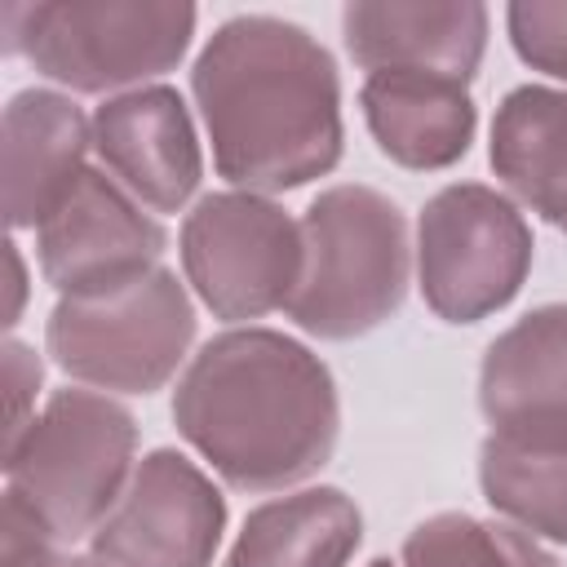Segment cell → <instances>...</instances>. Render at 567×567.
<instances>
[{
  "label": "cell",
  "mask_w": 567,
  "mask_h": 567,
  "mask_svg": "<svg viewBox=\"0 0 567 567\" xmlns=\"http://www.w3.org/2000/svg\"><path fill=\"white\" fill-rule=\"evenodd\" d=\"M190 93L213 142V168L235 190H297L332 173L346 151L341 71L288 18H226L190 66Z\"/></svg>",
  "instance_id": "obj_1"
},
{
  "label": "cell",
  "mask_w": 567,
  "mask_h": 567,
  "mask_svg": "<svg viewBox=\"0 0 567 567\" xmlns=\"http://www.w3.org/2000/svg\"><path fill=\"white\" fill-rule=\"evenodd\" d=\"M177 434L239 492H284L332 461L341 399L328 363L275 328H230L173 390Z\"/></svg>",
  "instance_id": "obj_2"
},
{
  "label": "cell",
  "mask_w": 567,
  "mask_h": 567,
  "mask_svg": "<svg viewBox=\"0 0 567 567\" xmlns=\"http://www.w3.org/2000/svg\"><path fill=\"white\" fill-rule=\"evenodd\" d=\"M301 284L288 319L323 341H350L381 328L408 297L412 244L403 208L377 186L341 182L301 213Z\"/></svg>",
  "instance_id": "obj_3"
},
{
  "label": "cell",
  "mask_w": 567,
  "mask_h": 567,
  "mask_svg": "<svg viewBox=\"0 0 567 567\" xmlns=\"http://www.w3.org/2000/svg\"><path fill=\"white\" fill-rule=\"evenodd\" d=\"M199 9L182 0H40L0 4L4 53H22L71 93H133L173 71Z\"/></svg>",
  "instance_id": "obj_4"
},
{
  "label": "cell",
  "mask_w": 567,
  "mask_h": 567,
  "mask_svg": "<svg viewBox=\"0 0 567 567\" xmlns=\"http://www.w3.org/2000/svg\"><path fill=\"white\" fill-rule=\"evenodd\" d=\"M133 470V412L89 385L53 390L35 421L4 443V492L22 496L62 545H75L102 527Z\"/></svg>",
  "instance_id": "obj_5"
},
{
  "label": "cell",
  "mask_w": 567,
  "mask_h": 567,
  "mask_svg": "<svg viewBox=\"0 0 567 567\" xmlns=\"http://www.w3.org/2000/svg\"><path fill=\"white\" fill-rule=\"evenodd\" d=\"M195 341V301L186 284L155 266L133 284L93 297H58L44 323L49 359L102 394L164 390Z\"/></svg>",
  "instance_id": "obj_6"
},
{
  "label": "cell",
  "mask_w": 567,
  "mask_h": 567,
  "mask_svg": "<svg viewBox=\"0 0 567 567\" xmlns=\"http://www.w3.org/2000/svg\"><path fill=\"white\" fill-rule=\"evenodd\" d=\"M532 270V226L518 204L483 182H452L416 221V284L447 323L505 310Z\"/></svg>",
  "instance_id": "obj_7"
},
{
  "label": "cell",
  "mask_w": 567,
  "mask_h": 567,
  "mask_svg": "<svg viewBox=\"0 0 567 567\" xmlns=\"http://www.w3.org/2000/svg\"><path fill=\"white\" fill-rule=\"evenodd\" d=\"M182 275L226 323L288 310L301 284V221L270 195L213 190L182 221Z\"/></svg>",
  "instance_id": "obj_8"
},
{
  "label": "cell",
  "mask_w": 567,
  "mask_h": 567,
  "mask_svg": "<svg viewBox=\"0 0 567 567\" xmlns=\"http://www.w3.org/2000/svg\"><path fill=\"white\" fill-rule=\"evenodd\" d=\"M226 532V496L182 452L155 447L137 461L120 505L89 536L111 567H213Z\"/></svg>",
  "instance_id": "obj_9"
},
{
  "label": "cell",
  "mask_w": 567,
  "mask_h": 567,
  "mask_svg": "<svg viewBox=\"0 0 567 567\" xmlns=\"http://www.w3.org/2000/svg\"><path fill=\"white\" fill-rule=\"evenodd\" d=\"M168 230L106 168H89L75 190L35 226V261L58 297H93L155 270Z\"/></svg>",
  "instance_id": "obj_10"
},
{
  "label": "cell",
  "mask_w": 567,
  "mask_h": 567,
  "mask_svg": "<svg viewBox=\"0 0 567 567\" xmlns=\"http://www.w3.org/2000/svg\"><path fill=\"white\" fill-rule=\"evenodd\" d=\"M93 151L102 168L151 213H182L204 177L195 120L168 84L106 97L93 111Z\"/></svg>",
  "instance_id": "obj_11"
},
{
  "label": "cell",
  "mask_w": 567,
  "mask_h": 567,
  "mask_svg": "<svg viewBox=\"0 0 567 567\" xmlns=\"http://www.w3.org/2000/svg\"><path fill=\"white\" fill-rule=\"evenodd\" d=\"M478 408L501 439L567 447V301L527 310L487 346Z\"/></svg>",
  "instance_id": "obj_12"
},
{
  "label": "cell",
  "mask_w": 567,
  "mask_h": 567,
  "mask_svg": "<svg viewBox=\"0 0 567 567\" xmlns=\"http://www.w3.org/2000/svg\"><path fill=\"white\" fill-rule=\"evenodd\" d=\"M341 35L368 75L425 71L470 84L487 53V9L478 0H350Z\"/></svg>",
  "instance_id": "obj_13"
},
{
  "label": "cell",
  "mask_w": 567,
  "mask_h": 567,
  "mask_svg": "<svg viewBox=\"0 0 567 567\" xmlns=\"http://www.w3.org/2000/svg\"><path fill=\"white\" fill-rule=\"evenodd\" d=\"M93 115L71 93L22 89L4 106V217L13 230H35L89 173Z\"/></svg>",
  "instance_id": "obj_14"
},
{
  "label": "cell",
  "mask_w": 567,
  "mask_h": 567,
  "mask_svg": "<svg viewBox=\"0 0 567 567\" xmlns=\"http://www.w3.org/2000/svg\"><path fill=\"white\" fill-rule=\"evenodd\" d=\"M372 142L403 168L430 173L456 164L478 128L470 84L425 71H377L359 89Z\"/></svg>",
  "instance_id": "obj_15"
},
{
  "label": "cell",
  "mask_w": 567,
  "mask_h": 567,
  "mask_svg": "<svg viewBox=\"0 0 567 567\" xmlns=\"http://www.w3.org/2000/svg\"><path fill=\"white\" fill-rule=\"evenodd\" d=\"M487 159L518 204L567 235V89H509L492 120Z\"/></svg>",
  "instance_id": "obj_16"
},
{
  "label": "cell",
  "mask_w": 567,
  "mask_h": 567,
  "mask_svg": "<svg viewBox=\"0 0 567 567\" xmlns=\"http://www.w3.org/2000/svg\"><path fill=\"white\" fill-rule=\"evenodd\" d=\"M363 514L341 487H297L248 509L221 567H346Z\"/></svg>",
  "instance_id": "obj_17"
},
{
  "label": "cell",
  "mask_w": 567,
  "mask_h": 567,
  "mask_svg": "<svg viewBox=\"0 0 567 567\" xmlns=\"http://www.w3.org/2000/svg\"><path fill=\"white\" fill-rule=\"evenodd\" d=\"M478 487L518 532L567 545V447H532L487 434L478 447Z\"/></svg>",
  "instance_id": "obj_18"
},
{
  "label": "cell",
  "mask_w": 567,
  "mask_h": 567,
  "mask_svg": "<svg viewBox=\"0 0 567 567\" xmlns=\"http://www.w3.org/2000/svg\"><path fill=\"white\" fill-rule=\"evenodd\" d=\"M399 567H563L536 536L505 518H474L461 509L430 514L403 540Z\"/></svg>",
  "instance_id": "obj_19"
},
{
  "label": "cell",
  "mask_w": 567,
  "mask_h": 567,
  "mask_svg": "<svg viewBox=\"0 0 567 567\" xmlns=\"http://www.w3.org/2000/svg\"><path fill=\"white\" fill-rule=\"evenodd\" d=\"M505 31L532 71L567 80V0H514L505 9Z\"/></svg>",
  "instance_id": "obj_20"
},
{
  "label": "cell",
  "mask_w": 567,
  "mask_h": 567,
  "mask_svg": "<svg viewBox=\"0 0 567 567\" xmlns=\"http://www.w3.org/2000/svg\"><path fill=\"white\" fill-rule=\"evenodd\" d=\"M62 540L35 518V509L4 492V523H0V567H62Z\"/></svg>",
  "instance_id": "obj_21"
},
{
  "label": "cell",
  "mask_w": 567,
  "mask_h": 567,
  "mask_svg": "<svg viewBox=\"0 0 567 567\" xmlns=\"http://www.w3.org/2000/svg\"><path fill=\"white\" fill-rule=\"evenodd\" d=\"M40 381H44V363L40 354L9 337L4 341V385H9V425H4V443L18 439L31 421H35V394H40Z\"/></svg>",
  "instance_id": "obj_22"
},
{
  "label": "cell",
  "mask_w": 567,
  "mask_h": 567,
  "mask_svg": "<svg viewBox=\"0 0 567 567\" xmlns=\"http://www.w3.org/2000/svg\"><path fill=\"white\" fill-rule=\"evenodd\" d=\"M4 261H9V315H4V323L13 328L22 315V301H27V266H22V252L13 239L4 244Z\"/></svg>",
  "instance_id": "obj_23"
},
{
  "label": "cell",
  "mask_w": 567,
  "mask_h": 567,
  "mask_svg": "<svg viewBox=\"0 0 567 567\" xmlns=\"http://www.w3.org/2000/svg\"><path fill=\"white\" fill-rule=\"evenodd\" d=\"M62 567H111V563H102L97 554H80V558H71V554H66V558H62Z\"/></svg>",
  "instance_id": "obj_24"
},
{
  "label": "cell",
  "mask_w": 567,
  "mask_h": 567,
  "mask_svg": "<svg viewBox=\"0 0 567 567\" xmlns=\"http://www.w3.org/2000/svg\"><path fill=\"white\" fill-rule=\"evenodd\" d=\"M368 567H399V563H390V558H372Z\"/></svg>",
  "instance_id": "obj_25"
}]
</instances>
